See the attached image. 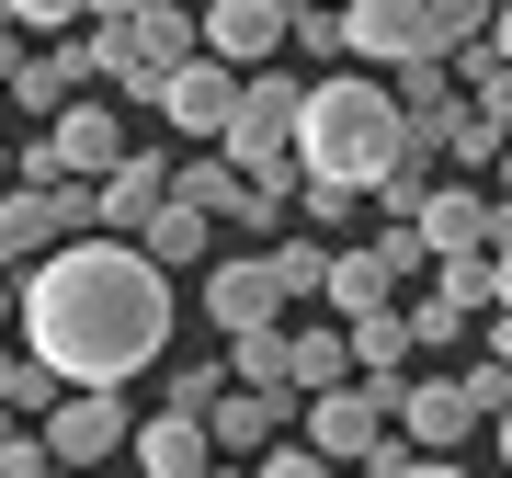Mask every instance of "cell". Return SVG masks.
Wrapping results in <instances>:
<instances>
[{
    "label": "cell",
    "instance_id": "cell-11",
    "mask_svg": "<svg viewBox=\"0 0 512 478\" xmlns=\"http://www.w3.org/2000/svg\"><path fill=\"white\" fill-rule=\"evenodd\" d=\"M467 433H478V399L456 376H399V444L410 456H456Z\"/></svg>",
    "mask_w": 512,
    "mask_h": 478
},
{
    "label": "cell",
    "instance_id": "cell-24",
    "mask_svg": "<svg viewBox=\"0 0 512 478\" xmlns=\"http://www.w3.org/2000/svg\"><path fill=\"white\" fill-rule=\"evenodd\" d=\"M262 262H274L285 308H296V296H319V285H330V239H319V228H308V239H296V228H285V239H262Z\"/></svg>",
    "mask_w": 512,
    "mask_h": 478
},
{
    "label": "cell",
    "instance_id": "cell-22",
    "mask_svg": "<svg viewBox=\"0 0 512 478\" xmlns=\"http://www.w3.org/2000/svg\"><path fill=\"white\" fill-rule=\"evenodd\" d=\"M228 387H285V399H296V331H285V319L228 342Z\"/></svg>",
    "mask_w": 512,
    "mask_h": 478
},
{
    "label": "cell",
    "instance_id": "cell-42",
    "mask_svg": "<svg viewBox=\"0 0 512 478\" xmlns=\"http://www.w3.org/2000/svg\"><path fill=\"white\" fill-rule=\"evenodd\" d=\"M12 376H23V353H0V410H12Z\"/></svg>",
    "mask_w": 512,
    "mask_h": 478
},
{
    "label": "cell",
    "instance_id": "cell-5",
    "mask_svg": "<svg viewBox=\"0 0 512 478\" xmlns=\"http://www.w3.org/2000/svg\"><path fill=\"white\" fill-rule=\"evenodd\" d=\"M35 433H46L57 467H103L114 444L137 433V410H126V387H57V410H46Z\"/></svg>",
    "mask_w": 512,
    "mask_h": 478
},
{
    "label": "cell",
    "instance_id": "cell-10",
    "mask_svg": "<svg viewBox=\"0 0 512 478\" xmlns=\"http://www.w3.org/2000/svg\"><path fill=\"white\" fill-rule=\"evenodd\" d=\"M160 205H171V148H126V160L92 183V228H103V239H137Z\"/></svg>",
    "mask_w": 512,
    "mask_h": 478
},
{
    "label": "cell",
    "instance_id": "cell-30",
    "mask_svg": "<svg viewBox=\"0 0 512 478\" xmlns=\"http://www.w3.org/2000/svg\"><path fill=\"white\" fill-rule=\"evenodd\" d=\"M421 12H433V35H444V57H467L478 35H490V12H501V0H421Z\"/></svg>",
    "mask_w": 512,
    "mask_h": 478
},
{
    "label": "cell",
    "instance_id": "cell-41",
    "mask_svg": "<svg viewBox=\"0 0 512 478\" xmlns=\"http://www.w3.org/2000/svg\"><path fill=\"white\" fill-rule=\"evenodd\" d=\"M137 12V0H80V23H126Z\"/></svg>",
    "mask_w": 512,
    "mask_h": 478
},
{
    "label": "cell",
    "instance_id": "cell-48",
    "mask_svg": "<svg viewBox=\"0 0 512 478\" xmlns=\"http://www.w3.org/2000/svg\"><path fill=\"white\" fill-rule=\"evenodd\" d=\"M217 478H251V467H217Z\"/></svg>",
    "mask_w": 512,
    "mask_h": 478
},
{
    "label": "cell",
    "instance_id": "cell-26",
    "mask_svg": "<svg viewBox=\"0 0 512 478\" xmlns=\"http://www.w3.org/2000/svg\"><path fill=\"white\" fill-rule=\"evenodd\" d=\"M353 376V342L342 331H296V399H319V387Z\"/></svg>",
    "mask_w": 512,
    "mask_h": 478
},
{
    "label": "cell",
    "instance_id": "cell-40",
    "mask_svg": "<svg viewBox=\"0 0 512 478\" xmlns=\"http://www.w3.org/2000/svg\"><path fill=\"white\" fill-rule=\"evenodd\" d=\"M399 478H467V467H456V456H410Z\"/></svg>",
    "mask_w": 512,
    "mask_h": 478
},
{
    "label": "cell",
    "instance_id": "cell-13",
    "mask_svg": "<svg viewBox=\"0 0 512 478\" xmlns=\"http://www.w3.org/2000/svg\"><path fill=\"white\" fill-rule=\"evenodd\" d=\"M285 422H296L285 387H228V399L205 410V444H217V467H251L262 444H285Z\"/></svg>",
    "mask_w": 512,
    "mask_h": 478
},
{
    "label": "cell",
    "instance_id": "cell-15",
    "mask_svg": "<svg viewBox=\"0 0 512 478\" xmlns=\"http://www.w3.org/2000/svg\"><path fill=\"white\" fill-rule=\"evenodd\" d=\"M0 103H12V114H35V126H46V114H69V103H80V69H69V35H57V46H23L12 69H0Z\"/></svg>",
    "mask_w": 512,
    "mask_h": 478
},
{
    "label": "cell",
    "instance_id": "cell-44",
    "mask_svg": "<svg viewBox=\"0 0 512 478\" xmlns=\"http://www.w3.org/2000/svg\"><path fill=\"white\" fill-rule=\"evenodd\" d=\"M490 171H501V194H512V137H501V160H490Z\"/></svg>",
    "mask_w": 512,
    "mask_h": 478
},
{
    "label": "cell",
    "instance_id": "cell-14",
    "mask_svg": "<svg viewBox=\"0 0 512 478\" xmlns=\"http://www.w3.org/2000/svg\"><path fill=\"white\" fill-rule=\"evenodd\" d=\"M137 478H217V444H205V410H160V422L126 433Z\"/></svg>",
    "mask_w": 512,
    "mask_h": 478
},
{
    "label": "cell",
    "instance_id": "cell-4",
    "mask_svg": "<svg viewBox=\"0 0 512 478\" xmlns=\"http://www.w3.org/2000/svg\"><path fill=\"white\" fill-rule=\"evenodd\" d=\"M296 444L330 467H365L399 444V387H365V376H342V387H319V399H296Z\"/></svg>",
    "mask_w": 512,
    "mask_h": 478
},
{
    "label": "cell",
    "instance_id": "cell-50",
    "mask_svg": "<svg viewBox=\"0 0 512 478\" xmlns=\"http://www.w3.org/2000/svg\"><path fill=\"white\" fill-rule=\"evenodd\" d=\"M0 114H12V103H0Z\"/></svg>",
    "mask_w": 512,
    "mask_h": 478
},
{
    "label": "cell",
    "instance_id": "cell-49",
    "mask_svg": "<svg viewBox=\"0 0 512 478\" xmlns=\"http://www.w3.org/2000/svg\"><path fill=\"white\" fill-rule=\"evenodd\" d=\"M330 12H342V0H330Z\"/></svg>",
    "mask_w": 512,
    "mask_h": 478
},
{
    "label": "cell",
    "instance_id": "cell-47",
    "mask_svg": "<svg viewBox=\"0 0 512 478\" xmlns=\"http://www.w3.org/2000/svg\"><path fill=\"white\" fill-rule=\"evenodd\" d=\"M35 478H80V467H35Z\"/></svg>",
    "mask_w": 512,
    "mask_h": 478
},
{
    "label": "cell",
    "instance_id": "cell-3",
    "mask_svg": "<svg viewBox=\"0 0 512 478\" xmlns=\"http://www.w3.org/2000/svg\"><path fill=\"white\" fill-rule=\"evenodd\" d=\"M296 69H251L239 80V114H228V171L239 183H262V194H296Z\"/></svg>",
    "mask_w": 512,
    "mask_h": 478
},
{
    "label": "cell",
    "instance_id": "cell-27",
    "mask_svg": "<svg viewBox=\"0 0 512 478\" xmlns=\"http://www.w3.org/2000/svg\"><path fill=\"white\" fill-rule=\"evenodd\" d=\"M433 296H456L467 319H490V251H444L433 262Z\"/></svg>",
    "mask_w": 512,
    "mask_h": 478
},
{
    "label": "cell",
    "instance_id": "cell-43",
    "mask_svg": "<svg viewBox=\"0 0 512 478\" xmlns=\"http://www.w3.org/2000/svg\"><path fill=\"white\" fill-rule=\"evenodd\" d=\"M12 308H23V296H12V274H0V331H12Z\"/></svg>",
    "mask_w": 512,
    "mask_h": 478
},
{
    "label": "cell",
    "instance_id": "cell-45",
    "mask_svg": "<svg viewBox=\"0 0 512 478\" xmlns=\"http://www.w3.org/2000/svg\"><path fill=\"white\" fill-rule=\"evenodd\" d=\"M501 467H512V410H501Z\"/></svg>",
    "mask_w": 512,
    "mask_h": 478
},
{
    "label": "cell",
    "instance_id": "cell-33",
    "mask_svg": "<svg viewBox=\"0 0 512 478\" xmlns=\"http://www.w3.org/2000/svg\"><path fill=\"white\" fill-rule=\"evenodd\" d=\"M228 399V365L205 353V365H171V410H217Z\"/></svg>",
    "mask_w": 512,
    "mask_h": 478
},
{
    "label": "cell",
    "instance_id": "cell-8",
    "mask_svg": "<svg viewBox=\"0 0 512 478\" xmlns=\"http://www.w3.org/2000/svg\"><path fill=\"white\" fill-rule=\"evenodd\" d=\"M205 319H217L228 342H239V331H274V319H285L274 262H262V251H217V262H205Z\"/></svg>",
    "mask_w": 512,
    "mask_h": 478
},
{
    "label": "cell",
    "instance_id": "cell-19",
    "mask_svg": "<svg viewBox=\"0 0 512 478\" xmlns=\"http://www.w3.org/2000/svg\"><path fill=\"white\" fill-rule=\"evenodd\" d=\"M126 46L148 57V69H183V57H205V35H194V0H137V12H126Z\"/></svg>",
    "mask_w": 512,
    "mask_h": 478
},
{
    "label": "cell",
    "instance_id": "cell-20",
    "mask_svg": "<svg viewBox=\"0 0 512 478\" xmlns=\"http://www.w3.org/2000/svg\"><path fill=\"white\" fill-rule=\"evenodd\" d=\"M342 342H353V376H365V387H399V376H410V308L342 319Z\"/></svg>",
    "mask_w": 512,
    "mask_h": 478
},
{
    "label": "cell",
    "instance_id": "cell-16",
    "mask_svg": "<svg viewBox=\"0 0 512 478\" xmlns=\"http://www.w3.org/2000/svg\"><path fill=\"white\" fill-rule=\"evenodd\" d=\"M330 319H376V308H399V274H387L376 262V239H342V251H330Z\"/></svg>",
    "mask_w": 512,
    "mask_h": 478
},
{
    "label": "cell",
    "instance_id": "cell-29",
    "mask_svg": "<svg viewBox=\"0 0 512 478\" xmlns=\"http://www.w3.org/2000/svg\"><path fill=\"white\" fill-rule=\"evenodd\" d=\"M285 205L330 239V228H353V205H365V194H353V183H308V171H296V194H285Z\"/></svg>",
    "mask_w": 512,
    "mask_h": 478
},
{
    "label": "cell",
    "instance_id": "cell-46",
    "mask_svg": "<svg viewBox=\"0 0 512 478\" xmlns=\"http://www.w3.org/2000/svg\"><path fill=\"white\" fill-rule=\"evenodd\" d=\"M0 183H12V137H0Z\"/></svg>",
    "mask_w": 512,
    "mask_h": 478
},
{
    "label": "cell",
    "instance_id": "cell-34",
    "mask_svg": "<svg viewBox=\"0 0 512 478\" xmlns=\"http://www.w3.org/2000/svg\"><path fill=\"white\" fill-rule=\"evenodd\" d=\"M456 387H467V399H478V422H501V410H512V365H490V353H478V365H467Z\"/></svg>",
    "mask_w": 512,
    "mask_h": 478
},
{
    "label": "cell",
    "instance_id": "cell-6",
    "mask_svg": "<svg viewBox=\"0 0 512 478\" xmlns=\"http://www.w3.org/2000/svg\"><path fill=\"white\" fill-rule=\"evenodd\" d=\"M228 114H239V69H228V57H183V69H160V126L183 137V148H217Z\"/></svg>",
    "mask_w": 512,
    "mask_h": 478
},
{
    "label": "cell",
    "instance_id": "cell-37",
    "mask_svg": "<svg viewBox=\"0 0 512 478\" xmlns=\"http://www.w3.org/2000/svg\"><path fill=\"white\" fill-rule=\"evenodd\" d=\"M478 353H490V365H512V308H490V331H478Z\"/></svg>",
    "mask_w": 512,
    "mask_h": 478
},
{
    "label": "cell",
    "instance_id": "cell-21",
    "mask_svg": "<svg viewBox=\"0 0 512 478\" xmlns=\"http://www.w3.org/2000/svg\"><path fill=\"white\" fill-rule=\"evenodd\" d=\"M171 194H183L194 205V217H239V194H251V183H239V171H228V148H183V160H171Z\"/></svg>",
    "mask_w": 512,
    "mask_h": 478
},
{
    "label": "cell",
    "instance_id": "cell-31",
    "mask_svg": "<svg viewBox=\"0 0 512 478\" xmlns=\"http://www.w3.org/2000/svg\"><path fill=\"white\" fill-rule=\"evenodd\" d=\"M444 160L490 171V160H501V126H490V114H467V103H456V114H444Z\"/></svg>",
    "mask_w": 512,
    "mask_h": 478
},
{
    "label": "cell",
    "instance_id": "cell-9",
    "mask_svg": "<svg viewBox=\"0 0 512 478\" xmlns=\"http://www.w3.org/2000/svg\"><path fill=\"white\" fill-rule=\"evenodd\" d=\"M342 57H387V69H410V57H444V35H433L421 0H342Z\"/></svg>",
    "mask_w": 512,
    "mask_h": 478
},
{
    "label": "cell",
    "instance_id": "cell-36",
    "mask_svg": "<svg viewBox=\"0 0 512 478\" xmlns=\"http://www.w3.org/2000/svg\"><path fill=\"white\" fill-rule=\"evenodd\" d=\"M12 35H80V0H12Z\"/></svg>",
    "mask_w": 512,
    "mask_h": 478
},
{
    "label": "cell",
    "instance_id": "cell-17",
    "mask_svg": "<svg viewBox=\"0 0 512 478\" xmlns=\"http://www.w3.org/2000/svg\"><path fill=\"white\" fill-rule=\"evenodd\" d=\"M137 251H148V262H160V274H205V262H217V217H194V205H183V194H171V205H160V217H148V228H137Z\"/></svg>",
    "mask_w": 512,
    "mask_h": 478
},
{
    "label": "cell",
    "instance_id": "cell-39",
    "mask_svg": "<svg viewBox=\"0 0 512 478\" xmlns=\"http://www.w3.org/2000/svg\"><path fill=\"white\" fill-rule=\"evenodd\" d=\"M478 46H490L501 69H512V0H501V12H490V35H478Z\"/></svg>",
    "mask_w": 512,
    "mask_h": 478
},
{
    "label": "cell",
    "instance_id": "cell-32",
    "mask_svg": "<svg viewBox=\"0 0 512 478\" xmlns=\"http://www.w3.org/2000/svg\"><path fill=\"white\" fill-rule=\"evenodd\" d=\"M376 262L399 274V296H410V285H433V251H421V228H387V239H376Z\"/></svg>",
    "mask_w": 512,
    "mask_h": 478
},
{
    "label": "cell",
    "instance_id": "cell-35",
    "mask_svg": "<svg viewBox=\"0 0 512 478\" xmlns=\"http://www.w3.org/2000/svg\"><path fill=\"white\" fill-rule=\"evenodd\" d=\"M251 478H342V467H330V456H308V444H262V456H251Z\"/></svg>",
    "mask_w": 512,
    "mask_h": 478
},
{
    "label": "cell",
    "instance_id": "cell-23",
    "mask_svg": "<svg viewBox=\"0 0 512 478\" xmlns=\"http://www.w3.org/2000/svg\"><path fill=\"white\" fill-rule=\"evenodd\" d=\"M387 92H399L410 126H444L456 114V57H410V69H387Z\"/></svg>",
    "mask_w": 512,
    "mask_h": 478
},
{
    "label": "cell",
    "instance_id": "cell-1",
    "mask_svg": "<svg viewBox=\"0 0 512 478\" xmlns=\"http://www.w3.org/2000/svg\"><path fill=\"white\" fill-rule=\"evenodd\" d=\"M23 353L57 387H126L171 353V274L137 239H57L23 274Z\"/></svg>",
    "mask_w": 512,
    "mask_h": 478
},
{
    "label": "cell",
    "instance_id": "cell-2",
    "mask_svg": "<svg viewBox=\"0 0 512 478\" xmlns=\"http://www.w3.org/2000/svg\"><path fill=\"white\" fill-rule=\"evenodd\" d=\"M399 92H387L376 69H319L308 80V103H296V171L308 183H353V194H376V171L399 160Z\"/></svg>",
    "mask_w": 512,
    "mask_h": 478
},
{
    "label": "cell",
    "instance_id": "cell-12",
    "mask_svg": "<svg viewBox=\"0 0 512 478\" xmlns=\"http://www.w3.org/2000/svg\"><path fill=\"white\" fill-rule=\"evenodd\" d=\"M46 148H57V171H69V183H103V171L126 160V114H114L103 92H80L69 114H46Z\"/></svg>",
    "mask_w": 512,
    "mask_h": 478
},
{
    "label": "cell",
    "instance_id": "cell-25",
    "mask_svg": "<svg viewBox=\"0 0 512 478\" xmlns=\"http://www.w3.org/2000/svg\"><path fill=\"white\" fill-rule=\"evenodd\" d=\"M399 308H410V353H421V342H433V353H444V342H478V319L456 308V296H433V285L399 296Z\"/></svg>",
    "mask_w": 512,
    "mask_h": 478
},
{
    "label": "cell",
    "instance_id": "cell-28",
    "mask_svg": "<svg viewBox=\"0 0 512 478\" xmlns=\"http://www.w3.org/2000/svg\"><path fill=\"white\" fill-rule=\"evenodd\" d=\"M285 46L296 57H342V12L330 0H285Z\"/></svg>",
    "mask_w": 512,
    "mask_h": 478
},
{
    "label": "cell",
    "instance_id": "cell-18",
    "mask_svg": "<svg viewBox=\"0 0 512 478\" xmlns=\"http://www.w3.org/2000/svg\"><path fill=\"white\" fill-rule=\"evenodd\" d=\"M46 251H57V205L23 194V183H0V274H35Z\"/></svg>",
    "mask_w": 512,
    "mask_h": 478
},
{
    "label": "cell",
    "instance_id": "cell-38",
    "mask_svg": "<svg viewBox=\"0 0 512 478\" xmlns=\"http://www.w3.org/2000/svg\"><path fill=\"white\" fill-rule=\"evenodd\" d=\"M490 308H512V239L490 251Z\"/></svg>",
    "mask_w": 512,
    "mask_h": 478
},
{
    "label": "cell",
    "instance_id": "cell-7",
    "mask_svg": "<svg viewBox=\"0 0 512 478\" xmlns=\"http://www.w3.org/2000/svg\"><path fill=\"white\" fill-rule=\"evenodd\" d=\"M194 35H205V57H228L251 80L285 57V0H194Z\"/></svg>",
    "mask_w": 512,
    "mask_h": 478
}]
</instances>
